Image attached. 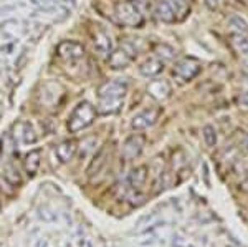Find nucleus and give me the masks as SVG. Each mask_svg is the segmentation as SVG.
<instances>
[{
	"label": "nucleus",
	"mask_w": 248,
	"mask_h": 247,
	"mask_svg": "<svg viewBox=\"0 0 248 247\" xmlns=\"http://www.w3.org/2000/svg\"><path fill=\"white\" fill-rule=\"evenodd\" d=\"M232 45L240 55L248 57V33H233L232 35Z\"/></svg>",
	"instance_id": "nucleus-19"
},
{
	"label": "nucleus",
	"mask_w": 248,
	"mask_h": 247,
	"mask_svg": "<svg viewBox=\"0 0 248 247\" xmlns=\"http://www.w3.org/2000/svg\"><path fill=\"white\" fill-rule=\"evenodd\" d=\"M159 115H161V110L159 108H146V110L139 111V113L133 118L131 126H133V130H138V131L147 130L157 123Z\"/></svg>",
	"instance_id": "nucleus-8"
},
{
	"label": "nucleus",
	"mask_w": 248,
	"mask_h": 247,
	"mask_svg": "<svg viewBox=\"0 0 248 247\" xmlns=\"http://www.w3.org/2000/svg\"><path fill=\"white\" fill-rule=\"evenodd\" d=\"M127 93V85L121 80H109L103 83L98 90V106L99 115H114L121 110L124 97Z\"/></svg>",
	"instance_id": "nucleus-1"
},
{
	"label": "nucleus",
	"mask_w": 248,
	"mask_h": 247,
	"mask_svg": "<svg viewBox=\"0 0 248 247\" xmlns=\"http://www.w3.org/2000/svg\"><path fill=\"white\" fill-rule=\"evenodd\" d=\"M247 188H248V182H247Z\"/></svg>",
	"instance_id": "nucleus-26"
},
{
	"label": "nucleus",
	"mask_w": 248,
	"mask_h": 247,
	"mask_svg": "<svg viewBox=\"0 0 248 247\" xmlns=\"http://www.w3.org/2000/svg\"><path fill=\"white\" fill-rule=\"evenodd\" d=\"M144 145H146V138H144L142 134H138V133L131 134V136L127 138L126 141H124V145H123L124 158H126V159L138 158L139 154L142 153Z\"/></svg>",
	"instance_id": "nucleus-10"
},
{
	"label": "nucleus",
	"mask_w": 248,
	"mask_h": 247,
	"mask_svg": "<svg viewBox=\"0 0 248 247\" xmlns=\"http://www.w3.org/2000/svg\"><path fill=\"white\" fill-rule=\"evenodd\" d=\"M154 57H157L159 60H162L164 63L166 62H169V60H172L174 58V49L172 47H169V45H166V43H162V45H157L155 47V51H154Z\"/></svg>",
	"instance_id": "nucleus-20"
},
{
	"label": "nucleus",
	"mask_w": 248,
	"mask_h": 247,
	"mask_svg": "<svg viewBox=\"0 0 248 247\" xmlns=\"http://www.w3.org/2000/svg\"><path fill=\"white\" fill-rule=\"evenodd\" d=\"M2 154H3V148H2V145H0V159H2Z\"/></svg>",
	"instance_id": "nucleus-24"
},
{
	"label": "nucleus",
	"mask_w": 248,
	"mask_h": 247,
	"mask_svg": "<svg viewBox=\"0 0 248 247\" xmlns=\"http://www.w3.org/2000/svg\"><path fill=\"white\" fill-rule=\"evenodd\" d=\"M202 136H203V139H205V145L210 146V148H212V146L217 145V131H215V128L212 125L203 126Z\"/></svg>",
	"instance_id": "nucleus-21"
},
{
	"label": "nucleus",
	"mask_w": 248,
	"mask_h": 247,
	"mask_svg": "<svg viewBox=\"0 0 248 247\" xmlns=\"http://www.w3.org/2000/svg\"><path fill=\"white\" fill-rule=\"evenodd\" d=\"M114 20L123 27L139 29L144 22V17L139 7L131 0H121L114 5Z\"/></svg>",
	"instance_id": "nucleus-4"
},
{
	"label": "nucleus",
	"mask_w": 248,
	"mask_h": 247,
	"mask_svg": "<svg viewBox=\"0 0 248 247\" xmlns=\"http://www.w3.org/2000/svg\"><path fill=\"white\" fill-rule=\"evenodd\" d=\"M203 3H205L209 10H217L218 9V0H203Z\"/></svg>",
	"instance_id": "nucleus-23"
},
{
	"label": "nucleus",
	"mask_w": 248,
	"mask_h": 247,
	"mask_svg": "<svg viewBox=\"0 0 248 247\" xmlns=\"http://www.w3.org/2000/svg\"><path fill=\"white\" fill-rule=\"evenodd\" d=\"M78 153V146H77V141L73 139H66V141H62L60 145L55 148V156L60 163H68L75 158V154Z\"/></svg>",
	"instance_id": "nucleus-13"
},
{
	"label": "nucleus",
	"mask_w": 248,
	"mask_h": 247,
	"mask_svg": "<svg viewBox=\"0 0 248 247\" xmlns=\"http://www.w3.org/2000/svg\"><path fill=\"white\" fill-rule=\"evenodd\" d=\"M147 93L153 97L155 101H166L172 95V85L169 80L164 78H154L147 85Z\"/></svg>",
	"instance_id": "nucleus-9"
},
{
	"label": "nucleus",
	"mask_w": 248,
	"mask_h": 247,
	"mask_svg": "<svg viewBox=\"0 0 248 247\" xmlns=\"http://www.w3.org/2000/svg\"><path fill=\"white\" fill-rule=\"evenodd\" d=\"M138 57V47L133 42H124L108 55V65L113 70L127 68Z\"/></svg>",
	"instance_id": "nucleus-5"
},
{
	"label": "nucleus",
	"mask_w": 248,
	"mask_h": 247,
	"mask_svg": "<svg viewBox=\"0 0 248 247\" xmlns=\"http://www.w3.org/2000/svg\"><path fill=\"white\" fill-rule=\"evenodd\" d=\"M106 165H108V145L103 146V148L94 154V158L91 159L90 166H88V176L91 178V181H94L96 176L105 169Z\"/></svg>",
	"instance_id": "nucleus-11"
},
{
	"label": "nucleus",
	"mask_w": 248,
	"mask_h": 247,
	"mask_svg": "<svg viewBox=\"0 0 248 247\" xmlns=\"http://www.w3.org/2000/svg\"><path fill=\"white\" fill-rule=\"evenodd\" d=\"M238 103L243 106V108H248V91H243L238 97Z\"/></svg>",
	"instance_id": "nucleus-22"
},
{
	"label": "nucleus",
	"mask_w": 248,
	"mask_h": 247,
	"mask_svg": "<svg viewBox=\"0 0 248 247\" xmlns=\"http://www.w3.org/2000/svg\"><path fill=\"white\" fill-rule=\"evenodd\" d=\"M15 139L20 143H23V145H30V143L37 141V134H35V131L31 128L30 123L22 121L15 126Z\"/></svg>",
	"instance_id": "nucleus-15"
},
{
	"label": "nucleus",
	"mask_w": 248,
	"mask_h": 247,
	"mask_svg": "<svg viewBox=\"0 0 248 247\" xmlns=\"http://www.w3.org/2000/svg\"><path fill=\"white\" fill-rule=\"evenodd\" d=\"M227 27L232 33H248V22L240 15H232L227 20Z\"/></svg>",
	"instance_id": "nucleus-17"
},
{
	"label": "nucleus",
	"mask_w": 248,
	"mask_h": 247,
	"mask_svg": "<svg viewBox=\"0 0 248 247\" xmlns=\"http://www.w3.org/2000/svg\"><path fill=\"white\" fill-rule=\"evenodd\" d=\"M201 71H202V63L199 62L197 58L186 57L175 63L174 70H172V75H174V78L177 80L181 85H184V83L192 82Z\"/></svg>",
	"instance_id": "nucleus-6"
},
{
	"label": "nucleus",
	"mask_w": 248,
	"mask_h": 247,
	"mask_svg": "<svg viewBox=\"0 0 248 247\" xmlns=\"http://www.w3.org/2000/svg\"><path fill=\"white\" fill-rule=\"evenodd\" d=\"M93 43H94V50L98 51L99 55H105V57H108L114 49L113 38H111V35L105 30H96V33L93 37Z\"/></svg>",
	"instance_id": "nucleus-12"
},
{
	"label": "nucleus",
	"mask_w": 248,
	"mask_h": 247,
	"mask_svg": "<svg viewBox=\"0 0 248 247\" xmlns=\"http://www.w3.org/2000/svg\"><path fill=\"white\" fill-rule=\"evenodd\" d=\"M164 65H166V63H164L162 60H159L157 57H151L139 65V73L146 78H154L164 70Z\"/></svg>",
	"instance_id": "nucleus-14"
},
{
	"label": "nucleus",
	"mask_w": 248,
	"mask_h": 247,
	"mask_svg": "<svg viewBox=\"0 0 248 247\" xmlns=\"http://www.w3.org/2000/svg\"><path fill=\"white\" fill-rule=\"evenodd\" d=\"M153 12L162 23L182 22L190 14V0H157Z\"/></svg>",
	"instance_id": "nucleus-2"
},
{
	"label": "nucleus",
	"mask_w": 248,
	"mask_h": 247,
	"mask_svg": "<svg viewBox=\"0 0 248 247\" xmlns=\"http://www.w3.org/2000/svg\"><path fill=\"white\" fill-rule=\"evenodd\" d=\"M85 53H86V50H85V47H83V43L75 42V40H63L57 47V55L65 63L81 62V60L85 58Z\"/></svg>",
	"instance_id": "nucleus-7"
},
{
	"label": "nucleus",
	"mask_w": 248,
	"mask_h": 247,
	"mask_svg": "<svg viewBox=\"0 0 248 247\" xmlns=\"http://www.w3.org/2000/svg\"><path fill=\"white\" fill-rule=\"evenodd\" d=\"M98 111L90 101H81L75 106V110L71 111L70 118H68V131L70 133H79V131L86 130L88 126H91L96 119Z\"/></svg>",
	"instance_id": "nucleus-3"
},
{
	"label": "nucleus",
	"mask_w": 248,
	"mask_h": 247,
	"mask_svg": "<svg viewBox=\"0 0 248 247\" xmlns=\"http://www.w3.org/2000/svg\"><path fill=\"white\" fill-rule=\"evenodd\" d=\"M147 179V169L146 166H139V168L133 169V173L129 174V184L133 186L134 189L142 188V184Z\"/></svg>",
	"instance_id": "nucleus-18"
},
{
	"label": "nucleus",
	"mask_w": 248,
	"mask_h": 247,
	"mask_svg": "<svg viewBox=\"0 0 248 247\" xmlns=\"http://www.w3.org/2000/svg\"><path fill=\"white\" fill-rule=\"evenodd\" d=\"M42 153H40V149H33L30 151L29 154H25V159H23V169H25V173L29 174L30 178H33L35 174H37V171L40 168V163H42Z\"/></svg>",
	"instance_id": "nucleus-16"
},
{
	"label": "nucleus",
	"mask_w": 248,
	"mask_h": 247,
	"mask_svg": "<svg viewBox=\"0 0 248 247\" xmlns=\"http://www.w3.org/2000/svg\"><path fill=\"white\" fill-rule=\"evenodd\" d=\"M245 148H247V149H248V136H247V138H245Z\"/></svg>",
	"instance_id": "nucleus-25"
}]
</instances>
